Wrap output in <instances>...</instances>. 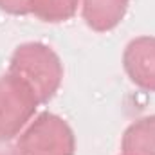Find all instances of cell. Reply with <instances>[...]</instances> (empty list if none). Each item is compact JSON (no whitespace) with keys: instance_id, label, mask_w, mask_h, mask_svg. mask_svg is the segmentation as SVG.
<instances>
[{"instance_id":"cell-1","label":"cell","mask_w":155,"mask_h":155,"mask_svg":"<svg viewBox=\"0 0 155 155\" xmlns=\"http://www.w3.org/2000/svg\"><path fill=\"white\" fill-rule=\"evenodd\" d=\"M7 72L20 78L33 90L40 105H43L61 87L63 63L52 47L41 41H25L13 51Z\"/></svg>"},{"instance_id":"cell-7","label":"cell","mask_w":155,"mask_h":155,"mask_svg":"<svg viewBox=\"0 0 155 155\" xmlns=\"http://www.w3.org/2000/svg\"><path fill=\"white\" fill-rule=\"evenodd\" d=\"M81 0H29V15L47 24H61L78 13Z\"/></svg>"},{"instance_id":"cell-10","label":"cell","mask_w":155,"mask_h":155,"mask_svg":"<svg viewBox=\"0 0 155 155\" xmlns=\"http://www.w3.org/2000/svg\"><path fill=\"white\" fill-rule=\"evenodd\" d=\"M121 155H134V153H124V152H121Z\"/></svg>"},{"instance_id":"cell-6","label":"cell","mask_w":155,"mask_h":155,"mask_svg":"<svg viewBox=\"0 0 155 155\" xmlns=\"http://www.w3.org/2000/svg\"><path fill=\"white\" fill-rule=\"evenodd\" d=\"M121 152L155 155V114L135 119L121 137Z\"/></svg>"},{"instance_id":"cell-8","label":"cell","mask_w":155,"mask_h":155,"mask_svg":"<svg viewBox=\"0 0 155 155\" xmlns=\"http://www.w3.org/2000/svg\"><path fill=\"white\" fill-rule=\"evenodd\" d=\"M0 11L13 16L29 15V0H0Z\"/></svg>"},{"instance_id":"cell-5","label":"cell","mask_w":155,"mask_h":155,"mask_svg":"<svg viewBox=\"0 0 155 155\" xmlns=\"http://www.w3.org/2000/svg\"><path fill=\"white\" fill-rule=\"evenodd\" d=\"M130 0H81V16L88 29L108 33L124 20Z\"/></svg>"},{"instance_id":"cell-3","label":"cell","mask_w":155,"mask_h":155,"mask_svg":"<svg viewBox=\"0 0 155 155\" xmlns=\"http://www.w3.org/2000/svg\"><path fill=\"white\" fill-rule=\"evenodd\" d=\"M38 99L33 90L9 72L0 76V143L16 139L36 114Z\"/></svg>"},{"instance_id":"cell-9","label":"cell","mask_w":155,"mask_h":155,"mask_svg":"<svg viewBox=\"0 0 155 155\" xmlns=\"http://www.w3.org/2000/svg\"><path fill=\"white\" fill-rule=\"evenodd\" d=\"M0 155H16V153H11V152H4V150H0Z\"/></svg>"},{"instance_id":"cell-2","label":"cell","mask_w":155,"mask_h":155,"mask_svg":"<svg viewBox=\"0 0 155 155\" xmlns=\"http://www.w3.org/2000/svg\"><path fill=\"white\" fill-rule=\"evenodd\" d=\"M16 155H74L76 137L71 124L52 112H41L16 137Z\"/></svg>"},{"instance_id":"cell-4","label":"cell","mask_w":155,"mask_h":155,"mask_svg":"<svg viewBox=\"0 0 155 155\" xmlns=\"http://www.w3.org/2000/svg\"><path fill=\"white\" fill-rule=\"evenodd\" d=\"M123 69L137 88L155 92V36L130 40L123 51Z\"/></svg>"}]
</instances>
